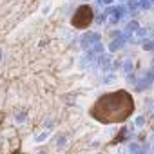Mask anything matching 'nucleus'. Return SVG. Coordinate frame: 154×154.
Listing matches in <instances>:
<instances>
[{"mask_svg": "<svg viewBox=\"0 0 154 154\" xmlns=\"http://www.w3.org/2000/svg\"><path fill=\"white\" fill-rule=\"evenodd\" d=\"M132 109H134V103L127 93H112L103 96L98 102L94 114L98 116L100 122L112 123V122H123L125 118H129Z\"/></svg>", "mask_w": 154, "mask_h": 154, "instance_id": "1", "label": "nucleus"}, {"mask_svg": "<svg viewBox=\"0 0 154 154\" xmlns=\"http://www.w3.org/2000/svg\"><path fill=\"white\" fill-rule=\"evenodd\" d=\"M51 134H53V131H51V129H45V131H40V134H36V136L33 138V141L40 145V143H44V141H47V140L51 138Z\"/></svg>", "mask_w": 154, "mask_h": 154, "instance_id": "2", "label": "nucleus"}, {"mask_svg": "<svg viewBox=\"0 0 154 154\" xmlns=\"http://www.w3.org/2000/svg\"><path fill=\"white\" fill-rule=\"evenodd\" d=\"M67 143V140H65V136H60L58 140H56V149H63V145Z\"/></svg>", "mask_w": 154, "mask_h": 154, "instance_id": "3", "label": "nucleus"}, {"mask_svg": "<svg viewBox=\"0 0 154 154\" xmlns=\"http://www.w3.org/2000/svg\"><path fill=\"white\" fill-rule=\"evenodd\" d=\"M51 8H53V4H51V2H49L47 6H44V8H42V15H45V17H47V15H49V11H51Z\"/></svg>", "mask_w": 154, "mask_h": 154, "instance_id": "4", "label": "nucleus"}, {"mask_svg": "<svg viewBox=\"0 0 154 154\" xmlns=\"http://www.w3.org/2000/svg\"><path fill=\"white\" fill-rule=\"evenodd\" d=\"M15 122H17V123H24V122H26V114H18V116H15Z\"/></svg>", "mask_w": 154, "mask_h": 154, "instance_id": "5", "label": "nucleus"}, {"mask_svg": "<svg viewBox=\"0 0 154 154\" xmlns=\"http://www.w3.org/2000/svg\"><path fill=\"white\" fill-rule=\"evenodd\" d=\"M2 58H4V51L0 49V63H2Z\"/></svg>", "mask_w": 154, "mask_h": 154, "instance_id": "6", "label": "nucleus"}, {"mask_svg": "<svg viewBox=\"0 0 154 154\" xmlns=\"http://www.w3.org/2000/svg\"><path fill=\"white\" fill-rule=\"evenodd\" d=\"M38 154H47V152H38Z\"/></svg>", "mask_w": 154, "mask_h": 154, "instance_id": "7", "label": "nucleus"}]
</instances>
